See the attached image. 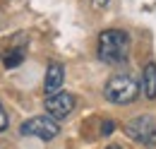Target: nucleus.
Wrapping results in <instances>:
<instances>
[{
  "label": "nucleus",
  "mask_w": 156,
  "mask_h": 149,
  "mask_svg": "<svg viewBox=\"0 0 156 149\" xmlns=\"http://www.w3.org/2000/svg\"><path fill=\"white\" fill-rule=\"evenodd\" d=\"M96 56L103 65H122L130 58V34L122 29H106L98 34Z\"/></svg>",
  "instance_id": "obj_1"
},
{
  "label": "nucleus",
  "mask_w": 156,
  "mask_h": 149,
  "mask_svg": "<svg viewBox=\"0 0 156 149\" xmlns=\"http://www.w3.org/2000/svg\"><path fill=\"white\" fill-rule=\"evenodd\" d=\"M139 92H142V84L127 72L113 74V77L106 82V87H103L106 101H111V104H115V106H130V104H135Z\"/></svg>",
  "instance_id": "obj_2"
},
{
  "label": "nucleus",
  "mask_w": 156,
  "mask_h": 149,
  "mask_svg": "<svg viewBox=\"0 0 156 149\" xmlns=\"http://www.w3.org/2000/svg\"><path fill=\"white\" fill-rule=\"evenodd\" d=\"M125 132H127V137H132L135 142L144 144V147H156V120L149 113L135 115L125 125Z\"/></svg>",
  "instance_id": "obj_3"
},
{
  "label": "nucleus",
  "mask_w": 156,
  "mask_h": 149,
  "mask_svg": "<svg viewBox=\"0 0 156 149\" xmlns=\"http://www.w3.org/2000/svg\"><path fill=\"white\" fill-rule=\"evenodd\" d=\"M20 132L27 135V137H39L43 142H51L60 135V125L51 115H34V118L24 120L20 125Z\"/></svg>",
  "instance_id": "obj_4"
},
{
  "label": "nucleus",
  "mask_w": 156,
  "mask_h": 149,
  "mask_svg": "<svg viewBox=\"0 0 156 149\" xmlns=\"http://www.w3.org/2000/svg\"><path fill=\"white\" fill-rule=\"evenodd\" d=\"M75 104H77V99H75L72 94H67V92L51 94V96H46V101H43L46 113H48L53 120H62V118H67L70 113L75 111Z\"/></svg>",
  "instance_id": "obj_5"
},
{
  "label": "nucleus",
  "mask_w": 156,
  "mask_h": 149,
  "mask_svg": "<svg viewBox=\"0 0 156 149\" xmlns=\"http://www.w3.org/2000/svg\"><path fill=\"white\" fill-rule=\"evenodd\" d=\"M62 82H65V67H62L60 63H51L48 70H46V79H43L46 94H48V96H51V94H58L60 87H62Z\"/></svg>",
  "instance_id": "obj_6"
},
{
  "label": "nucleus",
  "mask_w": 156,
  "mask_h": 149,
  "mask_svg": "<svg viewBox=\"0 0 156 149\" xmlns=\"http://www.w3.org/2000/svg\"><path fill=\"white\" fill-rule=\"evenodd\" d=\"M142 92L149 101L156 99V63H147L142 72Z\"/></svg>",
  "instance_id": "obj_7"
},
{
  "label": "nucleus",
  "mask_w": 156,
  "mask_h": 149,
  "mask_svg": "<svg viewBox=\"0 0 156 149\" xmlns=\"http://www.w3.org/2000/svg\"><path fill=\"white\" fill-rule=\"evenodd\" d=\"M0 58H2V65H5L7 70L20 67L22 60H24V48H22V46H12V48L2 51V53H0Z\"/></svg>",
  "instance_id": "obj_8"
},
{
  "label": "nucleus",
  "mask_w": 156,
  "mask_h": 149,
  "mask_svg": "<svg viewBox=\"0 0 156 149\" xmlns=\"http://www.w3.org/2000/svg\"><path fill=\"white\" fill-rule=\"evenodd\" d=\"M113 130H115V123H113L111 118H106V120H103V125H101V135H103V137H108Z\"/></svg>",
  "instance_id": "obj_9"
},
{
  "label": "nucleus",
  "mask_w": 156,
  "mask_h": 149,
  "mask_svg": "<svg viewBox=\"0 0 156 149\" xmlns=\"http://www.w3.org/2000/svg\"><path fill=\"white\" fill-rule=\"evenodd\" d=\"M7 123H10V118H7L5 108L0 106V132H2V130H7Z\"/></svg>",
  "instance_id": "obj_10"
},
{
  "label": "nucleus",
  "mask_w": 156,
  "mask_h": 149,
  "mask_svg": "<svg viewBox=\"0 0 156 149\" xmlns=\"http://www.w3.org/2000/svg\"><path fill=\"white\" fill-rule=\"evenodd\" d=\"M91 2H94V7L103 10V7H108V2H111V0H91Z\"/></svg>",
  "instance_id": "obj_11"
},
{
  "label": "nucleus",
  "mask_w": 156,
  "mask_h": 149,
  "mask_svg": "<svg viewBox=\"0 0 156 149\" xmlns=\"http://www.w3.org/2000/svg\"><path fill=\"white\" fill-rule=\"evenodd\" d=\"M106 149H122V147H120V144H108Z\"/></svg>",
  "instance_id": "obj_12"
}]
</instances>
